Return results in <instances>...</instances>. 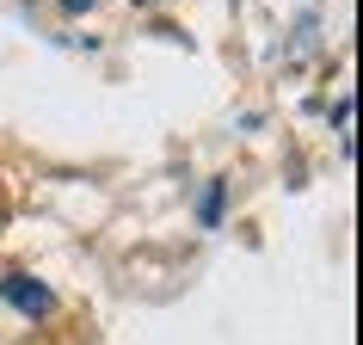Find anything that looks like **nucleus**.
<instances>
[{"instance_id":"obj_1","label":"nucleus","mask_w":363,"mask_h":345,"mask_svg":"<svg viewBox=\"0 0 363 345\" xmlns=\"http://www.w3.org/2000/svg\"><path fill=\"white\" fill-rule=\"evenodd\" d=\"M0 296H6L13 308H25V314H50V290L31 284V278H6V284H0Z\"/></svg>"}]
</instances>
